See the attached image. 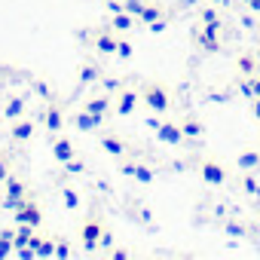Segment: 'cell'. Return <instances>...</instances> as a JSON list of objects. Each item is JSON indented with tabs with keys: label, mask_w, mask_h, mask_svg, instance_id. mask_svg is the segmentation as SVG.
<instances>
[{
	"label": "cell",
	"mask_w": 260,
	"mask_h": 260,
	"mask_svg": "<svg viewBox=\"0 0 260 260\" xmlns=\"http://www.w3.org/2000/svg\"><path fill=\"white\" fill-rule=\"evenodd\" d=\"M141 101H144L153 113H159V116H166V113L172 110V92H169V86H162L159 80H147V83L141 86Z\"/></svg>",
	"instance_id": "6da1fadb"
},
{
	"label": "cell",
	"mask_w": 260,
	"mask_h": 260,
	"mask_svg": "<svg viewBox=\"0 0 260 260\" xmlns=\"http://www.w3.org/2000/svg\"><path fill=\"white\" fill-rule=\"evenodd\" d=\"M37 122H43V128L49 132V138L58 135V132H64V107H61L55 98H46V104H43Z\"/></svg>",
	"instance_id": "7a4b0ae2"
},
{
	"label": "cell",
	"mask_w": 260,
	"mask_h": 260,
	"mask_svg": "<svg viewBox=\"0 0 260 260\" xmlns=\"http://www.w3.org/2000/svg\"><path fill=\"white\" fill-rule=\"evenodd\" d=\"M13 217H16V223H28V226H34V230H40V223H43V208H40V202L28 193V196L13 208Z\"/></svg>",
	"instance_id": "3957f363"
},
{
	"label": "cell",
	"mask_w": 260,
	"mask_h": 260,
	"mask_svg": "<svg viewBox=\"0 0 260 260\" xmlns=\"http://www.w3.org/2000/svg\"><path fill=\"white\" fill-rule=\"evenodd\" d=\"M101 233H104V217H101V214H89V217L80 223V245L86 248V254L98 251Z\"/></svg>",
	"instance_id": "277c9868"
},
{
	"label": "cell",
	"mask_w": 260,
	"mask_h": 260,
	"mask_svg": "<svg viewBox=\"0 0 260 260\" xmlns=\"http://www.w3.org/2000/svg\"><path fill=\"white\" fill-rule=\"evenodd\" d=\"M196 172H199V178H202L205 184H211V187H223V184L230 181L226 166H223V162H217V159H211V156L199 159V162H196Z\"/></svg>",
	"instance_id": "5b68a950"
},
{
	"label": "cell",
	"mask_w": 260,
	"mask_h": 260,
	"mask_svg": "<svg viewBox=\"0 0 260 260\" xmlns=\"http://www.w3.org/2000/svg\"><path fill=\"white\" fill-rule=\"evenodd\" d=\"M28 193H31V190H28L25 178H19V175L13 172V175L4 181V202H0V205H4L7 211H13V208H16V205H19V202L28 196Z\"/></svg>",
	"instance_id": "8992f818"
},
{
	"label": "cell",
	"mask_w": 260,
	"mask_h": 260,
	"mask_svg": "<svg viewBox=\"0 0 260 260\" xmlns=\"http://www.w3.org/2000/svg\"><path fill=\"white\" fill-rule=\"evenodd\" d=\"M116 40H119V34L107 25V28H98L95 34H92V49L98 52V55H104V58H110V55H116Z\"/></svg>",
	"instance_id": "52a82bcc"
},
{
	"label": "cell",
	"mask_w": 260,
	"mask_h": 260,
	"mask_svg": "<svg viewBox=\"0 0 260 260\" xmlns=\"http://www.w3.org/2000/svg\"><path fill=\"white\" fill-rule=\"evenodd\" d=\"M98 147H101V153H107V156H113V159H122L132 144H128L119 132H104V135L98 138Z\"/></svg>",
	"instance_id": "ba28073f"
},
{
	"label": "cell",
	"mask_w": 260,
	"mask_h": 260,
	"mask_svg": "<svg viewBox=\"0 0 260 260\" xmlns=\"http://www.w3.org/2000/svg\"><path fill=\"white\" fill-rule=\"evenodd\" d=\"M138 101H141V92H135V89H119V92L113 95V110H116V116L135 113Z\"/></svg>",
	"instance_id": "9c48e42d"
},
{
	"label": "cell",
	"mask_w": 260,
	"mask_h": 260,
	"mask_svg": "<svg viewBox=\"0 0 260 260\" xmlns=\"http://www.w3.org/2000/svg\"><path fill=\"white\" fill-rule=\"evenodd\" d=\"M119 175H125V178H135V181H141V184H153V178H156V172H153L147 162H138V159H128V162H122V166H119Z\"/></svg>",
	"instance_id": "30bf717a"
},
{
	"label": "cell",
	"mask_w": 260,
	"mask_h": 260,
	"mask_svg": "<svg viewBox=\"0 0 260 260\" xmlns=\"http://www.w3.org/2000/svg\"><path fill=\"white\" fill-rule=\"evenodd\" d=\"M34 132H37V119H31V116H19V119H13V125H10V138H13L16 144L31 141Z\"/></svg>",
	"instance_id": "8fae6325"
},
{
	"label": "cell",
	"mask_w": 260,
	"mask_h": 260,
	"mask_svg": "<svg viewBox=\"0 0 260 260\" xmlns=\"http://www.w3.org/2000/svg\"><path fill=\"white\" fill-rule=\"evenodd\" d=\"M107 116H101V113H92V110H77L68 122L74 125V128H80V132H95V128H101V122H104Z\"/></svg>",
	"instance_id": "7c38bea8"
},
{
	"label": "cell",
	"mask_w": 260,
	"mask_h": 260,
	"mask_svg": "<svg viewBox=\"0 0 260 260\" xmlns=\"http://www.w3.org/2000/svg\"><path fill=\"white\" fill-rule=\"evenodd\" d=\"M25 113H28V95H10L4 104H0V116H4L7 122L19 119V116H25Z\"/></svg>",
	"instance_id": "4fadbf2b"
},
{
	"label": "cell",
	"mask_w": 260,
	"mask_h": 260,
	"mask_svg": "<svg viewBox=\"0 0 260 260\" xmlns=\"http://www.w3.org/2000/svg\"><path fill=\"white\" fill-rule=\"evenodd\" d=\"M156 138H159L162 144H169V147H178V144H184V132H181V122L162 119V122L156 125Z\"/></svg>",
	"instance_id": "5bb4252c"
},
{
	"label": "cell",
	"mask_w": 260,
	"mask_h": 260,
	"mask_svg": "<svg viewBox=\"0 0 260 260\" xmlns=\"http://www.w3.org/2000/svg\"><path fill=\"white\" fill-rule=\"evenodd\" d=\"M196 46H199L202 52H208V55H217V52L223 49V43H220V31H208V28L199 25V31H196Z\"/></svg>",
	"instance_id": "9a60e30c"
},
{
	"label": "cell",
	"mask_w": 260,
	"mask_h": 260,
	"mask_svg": "<svg viewBox=\"0 0 260 260\" xmlns=\"http://www.w3.org/2000/svg\"><path fill=\"white\" fill-rule=\"evenodd\" d=\"M52 141V156H55V162H68V159H74L77 156V147H74V141L68 138V135H52L49 138Z\"/></svg>",
	"instance_id": "2e32d148"
},
{
	"label": "cell",
	"mask_w": 260,
	"mask_h": 260,
	"mask_svg": "<svg viewBox=\"0 0 260 260\" xmlns=\"http://www.w3.org/2000/svg\"><path fill=\"white\" fill-rule=\"evenodd\" d=\"M28 248L34 251V257H55V236H43V233H34Z\"/></svg>",
	"instance_id": "e0dca14e"
},
{
	"label": "cell",
	"mask_w": 260,
	"mask_h": 260,
	"mask_svg": "<svg viewBox=\"0 0 260 260\" xmlns=\"http://www.w3.org/2000/svg\"><path fill=\"white\" fill-rule=\"evenodd\" d=\"M199 25H202V28H208V31H220V28H223L220 7H214V4L202 7V10H199Z\"/></svg>",
	"instance_id": "ac0fdd59"
},
{
	"label": "cell",
	"mask_w": 260,
	"mask_h": 260,
	"mask_svg": "<svg viewBox=\"0 0 260 260\" xmlns=\"http://www.w3.org/2000/svg\"><path fill=\"white\" fill-rule=\"evenodd\" d=\"M83 110H92V113H101V116H110V110H113V95H92V98H86L83 101Z\"/></svg>",
	"instance_id": "d6986e66"
},
{
	"label": "cell",
	"mask_w": 260,
	"mask_h": 260,
	"mask_svg": "<svg viewBox=\"0 0 260 260\" xmlns=\"http://www.w3.org/2000/svg\"><path fill=\"white\" fill-rule=\"evenodd\" d=\"M236 169H239V172H260V147L242 150V153L236 156Z\"/></svg>",
	"instance_id": "ffe728a7"
},
{
	"label": "cell",
	"mask_w": 260,
	"mask_h": 260,
	"mask_svg": "<svg viewBox=\"0 0 260 260\" xmlns=\"http://www.w3.org/2000/svg\"><path fill=\"white\" fill-rule=\"evenodd\" d=\"M181 132H184L187 141H202V138H205V125H202L196 116H184V119H181Z\"/></svg>",
	"instance_id": "44dd1931"
},
{
	"label": "cell",
	"mask_w": 260,
	"mask_h": 260,
	"mask_svg": "<svg viewBox=\"0 0 260 260\" xmlns=\"http://www.w3.org/2000/svg\"><path fill=\"white\" fill-rule=\"evenodd\" d=\"M101 74H104V71H101L95 61H83V64L77 68V80H80V86H92V83H98Z\"/></svg>",
	"instance_id": "7402d4cb"
},
{
	"label": "cell",
	"mask_w": 260,
	"mask_h": 260,
	"mask_svg": "<svg viewBox=\"0 0 260 260\" xmlns=\"http://www.w3.org/2000/svg\"><path fill=\"white\" fill-rule=\"evenodd\" d=\"M110 28H113L116 34H132V31L138 28V19L128 16V13H116V16L110 19Z\"/></svg>",
	"instance_id": "603a6c76"
},
{
	"label": "cell",
	"mask_w": 260,
	"mask_h": 260,
	"mask_svg": "<svg viewBox=\"0 0 260 260\" xmlns=\"http://www.w3.org/2000/svg\"><path fill=\"white\" fill-rule=\"evenodd\" d=\"M239 187H242L245 196L260 199V181H257V172H242V175H239Z\"/></svg>",
	"instance_id": "cb8c5ba5"
},
{
	"label": "cell",
	"mask_w": 260,
	"mask_h": 260,
	"mask_svg": "<svg viewBox=\"0 0 260 260\" xmlns=\"http://www.w3.org/2000/svg\"><path fill=\"white\" fill-rule=\"evenodd\" d=\"M13 233H16V223L13 226H4L0 230V260H7L16 254V245H13Z\"/></svg>",
	"instance_id": "d4e9b609"
},
{
	"label": "cell",
	"mask_w": 260,
	"mask_h": 260,
	"mask_svg": "<svg viewBox=\"0 0 260 260\" xmlns=\"http://www.w3.org/2000/svg\"><path fill=\"white\" fill-rule=\"evenodd\" d=\"M156 19H166L162 16V7L159 4H144L141 13H138V25H153Z\"/></svg>",
	"instance_id": "484cf974"
},
{
	"label": "cell",
	"mask_w": 260,
	"mask_h": 260,
	"mask_svg": "<svg viewBox=\"0 0 260 260\" xmlns=\"http://www.w3.org/2000/svg\"><path fill=\"white\" fill-rule=\"evenodd\" d=\"M132 55H135V46H132V40H128V34H119V40H116V58L128 61Z\"/></svg>",
	"instance_id": "4316f807"
},
{
	"label": "cell",
	"mask_w": 260,
	"mask_h": 260,
	"mask_svg": "<svg viewBox=\"0 0 260 260\" xmlns=\"http://www.w3.org/2000/svg\"><path fill=\"white\" fill-rule=\"evenodd\" d=\"M61 205H64L68 211H77V208H80V193H77L74 187H61Z\"/></svg>",
	"instance_id": "83f0119b"
},
{
	"label": "cell",
	"mask_w": 260,
	"mask_h": 260,
	"mask_svg": "<svg viewBox=\"0 0 260 260\" xmlns=\"http://www.w3.org/2000/svg\"><path fill=\"white\" fill-rule=\"evenodd\" d=\"M61 169H64V175H68V178H77V175H83V172H86V162H83L80 156H74V159L61 162Z\"/></svg>",
	"instance_id": "f1b7e54d"
},
{
	"label": "cell",
	"mask_w": 260,
	"mask_h": 260,
	"mask_svg": "<svg viewBox=\"0 0 260 260\" xmlns=\"http://www.w3.org/2000/svg\"><path fill=\"white\" fill-rule=\"evenodd\" d=\"M236 71L239 74H254L257 71V58L254 55H239L236 58Z\"/></svg>",
	"instance_id": "f546056e"
},
{
	"label": "cell",
	"mask_w": 260,
	"mask_h": 260,
	"mask_svg": "<svg viewBox=\"0 0 260 260\" xmlns=\"http://www.w3.org/2000/svg\"><path fill=\"white\" fill-rule=\"evenodd\" d=\"M10 175H13V156L7 150H0V184H4Z\"/></svg>",
	"instance_id": "4dcf8cb0"
},
{
	"label": "cell",
	"mask_w": 260,
	"mask_h": 260,
	"mask_svg": "<svg viewBox=\"0 0 260 260\" xmlns=\"http://www.w3.org/2000/svg\"><path fill=\"white\" fill-rule=\"evenodd\" d=\"M239 95L248 98V101L257 98V95H254V86H251V74H242V80H239Z\"/></svg>",
	"instance_id": "1f68e13d"
},
{
	"label": "cell",
	"mask_w": 260,
	"mask_h": 260,
	"mask_svg": "<svg viewBox=\"0 0 260 260\" xmlns=\"http://www.w3.org/2000/svg\"><path fill=\"white\" fill-rule=\"evenodd\" d=\"M98 83L104 86V92H107V95H116V92L122 89V83H119L116 77H104V74H101V80H98Z\"/></svg>",
	"instance_id": "d6a6232c"
},
{
	"label": "cell",
	"mask_w": 260,
	"mask_h": 260,
	"mask_svg": "<svg viewBox=\"0 0 260 260\" xmlns=\"http://www.w3.org/2000/svg\"><path fill=\"white\" fill-rule=\"evenodd\" d=\"M144 4H147V0H122V10H125L128 16H135V19H138V13H141Z\"/></svg>",
	"instance_id": "836d02e7"
},
{
	"label": "cell",
	"mask_w": 260,
	"mask_h": 260,
	"mask_svg": "<svg viewBox=\"0 0 260 260\" xmlns=\"http://www.w3.org/2000/svg\"><path fill=\"white\" fill-rule=\"evenodd\" d=\"M71 254H74L71 242L68 239H55V257H71Z\"/></svg>",
	"instance_id": "e575fe53"
},
{
	"label": "cell",
	"mask_w": 260,
	"mask_h": 260,
	"mask_svg": "<svg viewBox=\"0 0 260 260\" xmlns=\"http://www.w3.org/2000/svg\"><path fill=\"white\" fill-rule=\"evenodd\" d=\"M98 248L107 251V254H110V248H113V233H110L107 226H104V233H101V239H98Z\"/></svg>",
	"instance_id": "d590c367"
},
{
	"label": "cell",
	"mask_w": 260,
	"mask_h": 260,
	"mask_svg": "<svg viewBox=\"0 0 260 260\" xmlns=\"http://www.w3.org/2000/svg\"><path fill=\"white\" fill-rule=\"evenodd\" d=\"M31 89H34V92H40L43 98H52V92H49V86H46L43 80H34V83H31Z\"/></svg>",
	"instance_id": "8d00e7d4"
},
{
	"label": "cell",
	"mask_w": 260,
	"mask_h": 260,
	"mask_svg": "<svg viewBox=\"0 0 260 260\" xmlns=\"http://www.w3.org/2000/svg\"><path fill=\"white\" fill-rule=\"evenodd\" d=\"M226 233H230V236H236V239H242V236H248V230H245L242 223H226Z\"/></svg>",
	"instance_id": "74e56055"
},
{
	"label": "cell",
	"mask_w": 260,
	"mask_h": 260,
	"mask_svg": "<svg viewBox=\"0 0 260 260\" xmlns=\"http://www.w3.org/2000/svg\"><path fill=\"white\" fill-rule=\"evenodd\" d=\"M107 13H110V16H116V13H125V10H122V0H107Z\"/></svg>",
	"instance_id": "f35d334b"
},
{
	"label": "cell",
	"mask_w": 260,
	"mask_h": 260,
	"mask_svg": "<svg viewBox=\"0 0 260 260\" xmlns=\"http://www.w3.org/2000/svg\"><path fill=\"white\" fill-rule=\"evenodd\" d=\"M245 10L251 16H260V0H245Z\"/></svg>",
	"instance_id": "ab89813d"
},
{
	"label": "cell",
	"mask_w": 260,
	"mask_h": 260,
	"mask_svg": "<svg viewBox=\"0 0 260 260\" xmlns=\"http://www.w3.org/2000/svg\"><path fill=\"white\" fill-rule=\"evenodd\" d=\"M147 28H150L153 34H162V31H166L169 25H166V19H156V22H153V25H147Z\"/></svg>",
	"instance_id": "60d3db41"
},
{
	"label": "cell",
	"mask_w": 260,
	"mask_h": 260,
	"mask_svg": "<svg viewBox=\"0 0 260 260\" xmlns=\"http://www.w3.org/2000/svg\"><path fill=\"white\" fill-rule=\"evenodd\" d=\"M110 257H116V260H125V257H132L128 251H122V248H110Z\"/></svg>",
	"instance_id": "b9f144b4"
},
{
	"label": "cell",
	"mask_w": 260,
	"mask_h": 260,
	"mask_svg": "<svg viewBox=\"0 0 260 260\" xmlns=\"http://www.w3.org/2000/svg\"><path fill=\"white\" fill-rule=\"evenodd\" d=\"M162 119H159V113L156 116H147V128H153V132H156V125H159Z\"/></svg>",
	"instance_id": "7bdbcfd3"
},
{
	"label": "cell",
	"mask_w": 260,
	"mask_h": 260,
	"mask_svg": "<svg viewBox=\"0 0 260 260\" xmlns=\"http://www.w3.org/2000/svg\"><path fill=\"white\" fill-rule=\"evenodd\" d=\"M242 25H245V28H257V25H254V19H251V16H242Z\"/></svg>",
	"instance_id": "ee69618b"
},
{
	"label": "cell",
	"mask_w": 260,
	"mask_h": 260,
	"mask_svg": "<svg viewBox=\"0 0 260 260\" xmlns=\"http://www.w3.org/2000/svg\"><path fill=\"white\" fill-rule=\"evenodd\" d=\"M211 4H214V7H220V10H223V7H230V4H233V0H211Z\"/></svg>",
	"instance_id": "f6af8a7d"
},
{
	"label": "cell",
	"mask_w": 260,
	"mask_h": 260,
	"mask_svg": "<svg viewBox=\"0 0 260 260\" xmlns=\"http://www.w3.org/2000/svg\"><path fill=\"white\" fill-rule=\"evenodd\" d=\"M257 71H260V55H257Z\"/></svg>",
	"instance_id": "bcb514c9"
},
{
	"label": "cell",
	"mask_w": 260,
	"mask_h": 260,
	"mask_svg": "<svg viewBox=\"0 0 260 260\" xmlns=\"http://www.w3.org/2000/svg\"><path fill=\"white\" fill-rule=\"evenodd\" d=\"M0 122H4V116H0Z\"/></svg>",
	"instance_id": "7dc6e473"
},
{
	"label": "cell",
	"mask_w": 260,
	"mask_h": 260,
	"mask_svg": "<svg viewBox=\"0 0 260 260\" xmlns=\"http://www.w3.org/2000/svg\"><path fill=\"white\" fill-rule=\"evenodd\" d=\"M257 125H260V119H257Z\"/></svg>",
	"instance_id": "c3c4849f"
},
{
	"label": "cell",
	"mask_w": 260,
	"mask_h": 260,
	"mask_svg": "<svg viewBox=\"0 0 260 260\" xmlns=\"http://www.w3.org/2000/svg\"><path fill=\"white\" fill-rule=\"evenodd\" d=\"M242 4H245V0H242Z\"/></svg>",
	"instance_id": "681fc988"
}]
</instances>
